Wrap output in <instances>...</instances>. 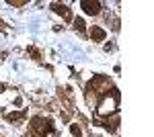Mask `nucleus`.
<instances>
[{
    "instance_id": "1",
    "label": "nucleus",
    "mask_w": 154,
    "mask_h": 137,
    "mask_svg": "<svg viewBox=\"0 0 154 137\" xmlns=\"http://www.w3.org/2000/svg\"><path fill=\"white\" fill-rule=\"evenodd\" d=\"M33 129H37V131L43 135V133H49V131H51V123H49L48 119H39V117H37V119H33Z\"/></svg>"
},
{
    "instance_id": "4",
    "label": "nucleus",
    "mask_w": 154,
    "mask_h": 137,
    "mask_svg": "<svg viewBox=\"0 0 154 137\" xmlns=\"http://www.w3.org/2000/svg\"><path fill=\"white\" fill-rule=\"evenodd\" d=\"M91 35L95 37L97 41H103V39H105V31L99 29V27H93V29H91Z\"/></svg>"
},
{
    "instance_id": "3",
    "label": "nucleus",
    "mask_w": 154,
    "mask_h": 137,
    "mask_svg": "<svg viewBox=\"0 0 154 137\" xmlns=\"http://www.w3.org/2000/svg\"><path fill=\"white\" fill-rule=\"evenodd\" d=\"M51 8H54L56 12H60L62 16H66V19L70 16V10H68V8H66L64 4H58V2H54V4H51Z\"/></svg>"
},
{
    "instance_id": "6",
    "label": "nucleus",
    "mask_w": 154,
    "mask_h": 137,
    "mask_svg": "<svg viewBox=\"0 0 154 137\" xmlns=\"http://www.w3.org/2000/svg\"><path fill=\"white\" fill-rule=\"evenodd\" d=\"M70 131H72V133H74L76 137H80V129H78L76 125H72V127H70Z\"/></svg>"
},
{
    "instance_id": "5",
    "label": "nucleus",
    "mask_w": 154,
    "mask_h": 137,
    "mask_svg": "<svg viewBox=\"0 0 154 137\" xmlns=\"http://www.w3.org/2000/svg\"><path fill=\"white\" fill-rule=\"evenodd\" d=\"M74 27H76L78 31H84V21L82 19H76V21H74Z\"/></svg>"
},
{
    "instance_id": "2",
    "label": "nucleus",
    "mask_w": 154,
    "mask_h": 137,
    "mask_svg": "<svg viewBox=\"0 0 154 137\" xmlns=\"http://www.w3.org/2000/svg\"><path fill=\"white\" fill-rule=\"evenodd\" d=\"M80 6L84 8L86 14H97V12L101 10V4H99V2H86V0H82V2H80Z\"/></svg>"
}]
</instances>
